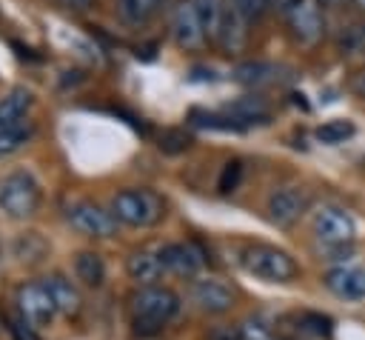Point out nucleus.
Returning a JSON list of instances; mask_svg holds the SVG:
<instances>
[{"instance_id": "nucleus-1", "label": "nucleus", "mask_w": 365, "mask_h": 340, "mask_svg": "<svg viewBox=\"0 0 365 340\" xmlns=\"http://www.w3.org/2000/svg\"><path fill=\"white\" fill-rule=\"evenodd\" d=\"M111 214L131 229H148L163 220L165 203L151 189H123L111 197Z\"/></svg>"}, {"instance_id": "nucleus-2", "label": "nucleus", "mask_w": 365, "mask_h": 340, "mask_svg": "<svg viewBox=\"0 0 365 340\" xmlns=\"http://www.w3.org/2000/svg\"><path fill=\"white\" fill-rule=\"evenodd\" d=\"M240 263H242V269L248 274H254V277H259L265 283H291L299 274V266L288 251L265 246V243L245 246Z\"/></svg>"}, {"instance_id": "nucleus-3", "label": "nucleus", "mask_w": 365, "mask_h": 340, "mask_svg": "<svg viewBox=\"0 0 365 340\" xmlns=\"http://www.w3.org/2000/svg\"><path fill=\"white\" fill-rule=\"evenodd\" d=\"M180 309H182V300L168 286H143L131 294V311H134V320L140 323H151L163 329L180 314Z\"/></svg>"}, {"instance_id": "nucleus-4", "label": "nucleus", "mask_w": 365, "mask_h": 340, "mask_svg": "<svg viewBox=\"0 0 365 340\" xmlns=\"http://www.w3.org/2000/svg\"><path fill=\"white\" fill-rule=\"evenodd\" d=\"M37 206H40V186L34 183L31 174L11 171L0 180V209L9 217L26 220L37 211Z\"/></svg>"}, {"instance_id": "nucleus-5", "label": "nucleus", "mask_w": 365, "mask_h": 340, "mask_svg": "<svg viewBox=\"0 0 365 340\" xmlns=\"http://www.w3.org/2000/svg\"><path fill=\"white\" fill-rule=\"evenodd\" d=\"M285 26L294 37V43L299 46H317L322 40L325 31V20H322V9L319 0H288L285 9Z\"/></svg>"}, {"instance_id": "nucleus-6", "label": "nucleus", "mask_w": 365, "mask_h": 340, "mask_svg": "<svg viewBox=\"0 0 365 340\" xmlns=\"http://www.w3.org/2000/svg\"><path fill=\"white\" fill-rule=\"evenodd\" d=\"M66 220L71 223L74 231H80L86 237H94V240H106V237L117 234V217L111 214V209H103L97 203H88V200H80V203L68 206Z\"/></svg>"}, {"instance_id": "nucleus-7", "label": "nucleus", "mask_w": 365, "mask_h": 340, "mask_svg": "<svg viewBox=\"0 0 365 340\" xmlns=\"http://www.w3.org/2000/svg\"><path fill=\"white\" fill-rule=\"evenodd\" d=\"M311 226H314V234H317V240L322 243V246H348L354 237H356V223H354V217L345 211V209H339V206H319L317 211H314V220H311Z\"/></svg>"}, {"instance_id": "nucleus-8", "label": "nucleus", "mask_w": 365, "mask_h": 340, "mask_svg": "<svg viewBox=\"0 0 365 340\" xmlns=\"http://www.w3.org/2000/svg\"><path fill=\"white\" fill-rule=\"evenodd\" d=\"M171 37L182 51H200L202 49L208 34H205L202 20H200L191 0H180L174 6V11H171Z\"/></svg>"}, {"instance_id": "nucleus-9", "label": "nucleus", "mask_w": 365, "mask_h": 340, "mask_svg": "<svg viewBox=\"0 0 365 340\" xmlns=\"http://www.w3.org/2000/svg\"><path fill=\"white\" fill-rule=\"evenodd\" d=\"M268 220L277 226H294L305 209H308V191L297 189V186H279L268 194Z\"/></svg>"}, {"instance_id": "nucleus-10", "label": "nucleus", "mask_w": 365, "mask_h": 340, "mask_svg": "<svg viewBox=\"0 0 365 340\" xmlns=\"http://www.w3.org/2000/svg\"><path fill=\"white\" fill-rule=\"evenodd\" d=\"M191 303L200 309V311H208V314H222L234 306V291L231 286H225L222 280L217 277H202V280H194L191 283Z\"/></svg>"}, {"instance_id": "nucleus-11", "label": "nucleus", "mask_w": 365, "mask_h": 340, "mask_svg": "<svg viewBox=\"0 0 365 340\" xmlns=\"http://www.w3.org/2000/svg\"><path fill=\"white\" fill-rule=\"evenodd\" d=\"M17 309L20 317L29 323H48L57 314V306L46 289V283H26L17 289Z\"/></svg>"}, {"instance_id": "nucleus-12", "label": "nucleus", "mask_w": 365, "mask_h": 340, "mask_svg": "<svg viewBox=\"0 0 365 340\" xmlns=\"http://www.w3.org/2000/svg\"><path fill=\"white\" fill-rule=\"evenodd\" d=\"M160 260H163L165 271H171L177 277H194L202 269L205 254L197 243H165L160 249Z\"/></svg>"}, {"instance_id": "nucleus-13", "label": "nucleus", "mask_w": 365, "mask_h": 340, "mask_svg": "<svg viewBox=\"0 0 365 340\" xmlns=\"http://www.w3.org/2000/svg\"><path fill=\"white\" fill-rule=\"evenodd\" d=\"M322 283L328 291H334L342 300H362L365 297V269L336 266L322 277Z\"/></svg>"}, {"instance_id": "nucleus-14", "label": "nucleus", "mask_w": 365, "mask_h": 340, "mask_svg": "<svg viewBox=\"0 0 365 340\" xmlns=\"http://www.w3.org/2000/svg\"><path fill=\"white\" fill-rule=\"evenodd\" d=\"M217 46L228 54H237L245 49V40H248V20L234 9V3L228 0V9L222 14V23H220V31H217Z\"/></svg>"}, {"instance_id": "nucleus-15", "label": "nucleus", "mask_w": 365, "mask_h": 340, "mask_svg": "<svg viewBox=\"0 0 365 340\" xmlns=\"http://www.w3.org/2000/svg\"><path fill=\"white\" fill-rule=\"evenodd\" d=\"M234 80L251 89H262V86H277L285 80L282 66L271 63V60H245L234 69Z\"/></svg>"}, {"instance_id": "nucleus-16", "label": "nucleus", "mask_w": 365, "mask_h": 340, "mask_svg": "<svg viewBox=\"0 0 365 340\" xmlns=\"http://www.w3.org/2000/svg\"><path fill=\"white\" fill-rule=\"evenodd\" d=\"M125 271L143 289V286H157V280L165 274V266L160 260V251L140 249V251H131V257L125 260Z\"/></svg>"}, {"instance_id": "nucleus-17", "label": "nucleus", "mask_w": 365, "mask_h": 340, "mask_svg": "<svg viewBox=\"0 0 365 340\" xmlns=\"http://www.w3.org/2000/svg\"><path fill=\"white\" fill-rule=\"evenodd\" d=\"M46 283V289H48V294H51V300H54V306H57V311L60 314H77L80 311V291L74 289V283L71 280H66L63 274H51V277H46L43 280Z\"/></svg>"}, {"instance_id": "nucleus-18", "label": "nucleus", "mask_w": 365, "mask_h": 340, "mask_svg": "<svg viewBox=\"0 0 365 340\" xmlns=\"http://www.w3.org/2000/svg\"><path fill=\"white\" fill-rule=\"evenodd\" d=\"M228 114H231L242 129L251 126V123H268V117H271L265 100L257 97V94H245V97L234 100V103L228 106Z\"/></svg>"}, {"instance_id": "nucleus-19", "label": "nucleus", "mask_w": 365, "mask_h": 340, "mask_svg": "<svg viewBox=\"0 0 365 340\" xmlns=\"http://www.w3.org/2000/svg\"><path fill=\"white\" fill-rule=\"evenodd\" d=\"M74 274L80 283L91 286V289H100L103 280H106V263L97 251H80L74 257Z\"/></svg>"}, {"instance_id": "nucleus-20", "label": "nucleus", "mask_w": 365, "mask_h": 340, "mask_svg": "<svg viewBox=\"0 0 365 340\" xmlns=\"http://www.w3.org/2000/svg\"><path fill=\"white\" fill-rule=\"evenodd\" d=\"M29 106H31V91H29V89H14V91H9V94L0 100V129L26 120Z\"/></svg>"}, {"instance_id": "nucleus-21", "label": "nucleus", "mask_w": 365, "mask_h": 340, "mask_svg": "<svg viewBox=\"0 0 365 340\" xmlns=\"http://www.w3.org/2000/svg\"><path fill=\"white\" fill-rule=\"evenodd\" d=\"M34 134V123L31 120H20L14 126H6L0 129V157H9L14 151H20Z\"/></svg>"}, {"instance_id": "nucleus-22", "label": "nucleus", "mask_w": 365, "mask_h": 340, "mask_svg": "<svg viewBox=\"0 0 365 340\" xmlns=\"http://www.w3.org/2000/svg\"><path fill=\"white\" fill-rule=\"evenodd\" d=\"M191 3H194L197 14H200V20H202L205 34L214 40V37H217V31H220L222 14H225V9H228V0H191Z\"/></svg>"}, {"instance_id": "nucleus-23", "label": "nucleus", "mask_w": 365, "mask_h": 340, "mask_svg": "<svg viewBox=\"0 0 365 340\" xmlns=\"http://www.w3.org/2000/svg\"><path fill=\"white\" fill-rule=\"evenodd\" d=\"M160 6L154 0H117V14L128 26H145Z\"/></svg>"}, {"instance_id": "nucleus-24", "label": "nucleus", "mask_w": 365, "mask_h": 340, "mask_svg": "<svg viewBox=\"0 0 365 340\" xmlns=\"http://www.w3.org/2000/svg\"><path fill=\"white\" fill-rule=\"evenodd\" d=\"M351 134H354V123H348V120H328V123H322L317 129V140L319 143H328V146L345 143Z\"/></svg>"}, {"instance_id": "nucleus-25", "label": "nucleus", "mask_w": 365, "mask_h": 340, "mask_svg": "<svg viewBox=\"0 0 365 340\" xmlns=\"http://www.w3.org/2000/svg\"><path fill=\"white\" fill-rule=\"evenodd\" d=\"M299 329L314 334V337H325L328 340L334 334V320L328 314H322V311H302L299 314Z\"/></svg>"}, {"instance_id": "nucleus-26", "label": "nucleus", "mask_w": 365, "mask_h": 340, "mask_svg": "<svg viewBox=\"0 0 365 340\" xmlns=\"http://www.w3.org/2000/svg\"><path fill=\"white\" fill-rule=\"evenodd\" d=\"M237 326H240V337H242V340H274V329H271L259 314L245 317V320L237 323Z\"/></svg>"}, {"instance_id": "nucleus-27", "label": "nucleus", "mask_w": 365, "mask_h": 340, "mask_svg": "<svg viewBox=\"0 0 365 340\" xmlns=\"http://www.w3.org/2000/svg\"><path fill=\"white\" fill-rule=\"evenodd\" d=\"M240 177H242V166H240V160H228V163L222 166V171H220V180H217L220 194H231V191L240 186Z\"/></svg>"}, {"instance_id": "nucleus-28", "label": "nucleus", "mask_w": 365, "mask_h": 340, "mask_svg": "<svg viewBox=\"0 0 365 340\" xmlns=\"http://www.w3.org/2000/svg\"><path fill=\"white\" fill-rule=\"evenodd\" d=\"M188 146H191V137H188L182 129H168V131H163V137H160V149L168 151V154L185 151Z\"/></svg>"}, {"instance_id": "nucleus-29", "label": "nucleus", "mask_w": 365, "mask_h": 340, "mask_svg": "<svg viewBox=\"0 0 365 340\" xmlns=\"http://www.w3.org/2000/svg\"><path fill=\"white\" fill-rule=\"evenodd\" d=\"M234 3V9L251 23V20H259L262 14H265V9H268V3L265 0H231Z\"/></svg>"}, {"instance_id": "nucleus-30", "label": "nucleus", "mask_w": 365, "mask_h": 340, "mask_svg": "<svg viewBox=\"0 0 365 340\" xmlns=\"http://www.w3.org/2000/svg\"><path fill=\"white\" fill-rule=\"evenodd\" d=\"M9 329L14 331V337H17V340H40V337L31 331V323H29L26 317H20V314L9 320Z\"/></svg>"}, {"instance_id": "nucleus-31", "label": "nucleus", "mask_w": 365, "mask_h": 340, "mask_svg": "<svg viewBox=\"0 0 365 340\" xmlns=\"http://www.w3.org/2000/svg\"><path fill=\"white\" fill-rule=\"evenodd\" d=\"M208 340H242L240 337V326H214L208 331Z\"/></svg>"}, {"instance_id": "nucleus-32", "label": "nucleus", "mask_w": 365, "mask_h": 340, "mask_svg": "<svg viewBox=\"0 0 365 340\" xmlns=\"http://www.w3.org/2000/svg\"><path fill=\"white\" fill-rule=\"evenodd\" d=\"M63 9H68V11H86L88 6H91V0H57Z\"/></svg>"}, {"instance_id": "nucleus-33", "label": "nucleus", "mask_w": 365, "mask_h": 340, "mask_svg": "<svg viewBox=\"0 0 365 340\" xmlns=\"http://www.w3.org/2000/svg\"><path fill=\"white\" fill-rule=\"evenodd\" d=\"M265 3H268V6H271V9H279V11H282V9H285V3H288V0H265Z\"/></svg>"}, {"instance_id": "nucleus-34", "label": "nucleus", "mask_w": 365, "mask_h": 340, "mask_svg": "<svg viewBox=\"0 0 365 340\" xmlns=\"http://www.w3.org/2000/svg\"><path fill=\"white\" fill-rule=\"evenodd\" d=\"M319 3H322V6H342L345 0H319Z\"/></svg>"}, {"instance_id": "nucleus-35", "label": "nucleus", "mask_w": 365, "mask_h": 340, "mask_svg": "<svg viewBox=\"0 0 365 340\" xmlns=\"http://www.w3.org/2000/svg\"><path fill=\"white\" fill-rule=\"evenodd\" d=\"M359 46H362V49H365V26H362V29H359Z\"/></svg>"}, {"instance_id": "nucleus-36", "label": "nucleus", "mask_w": 365, "mask_h": 340, "mask_svg": "<svg viewBox=\"0 0 365 340\" xmlns=\"http://www.w3.org/2000/svg\"><path fill=\"white\" fill-rule=\"evenodd\" d=\"M354 3H356V6H359V9H365V0H354Z\"/></svg>"}, {"instance_id": "nucleus-37", "label": "nucleus", "mask_w": 365, "mask_h": 340, "mask_svg": "<svg viewBox=\"0 0 365 340\" xmlns=\"http://www.w3.org/2000/svg\"><path fill=\"white\" fill-rule=\"evenodd\" d=\"M154 3H157V6H163V3H165V0H154Z\"/></svg>"}]
</instances>
